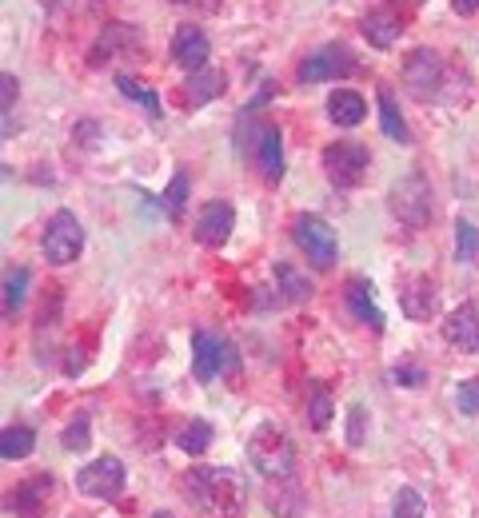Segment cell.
<instances>
[{
    "label": "cell",
    "mask_w": 479,
    "mask_h": 518,
    "mask_svg": "<svg viewBox=\"0 0 479 518\" xmlns=\"http://www.w3.org/2000/svg\"><path fill=\"white\" fill-rule=\"evenodd\" d=\"M88 439H92V427H88V419L80 415V419H72V423L64 427L60 447H64V451H84V447H88Z\"/></svg>",
    "instance_id": "obj_29"
},
{
    "label": "cell",
    "mask_w": 479,
    "mask_h": 518,
    "mask_svg": "<svg viewBox=\"0 0 479 518\" xmlns=\"http://www.w3.org/2000/svg\"><path fill=\"white\" fill-rule=\"evenodd\" d=\"M192 499L216 518H236L244 507V475L232 467H212V471H192Z\"/></svg>",
    "instance_id": "obj_1"
},
{
    "label": "cell",
    "mask_w": 479,
    "mask_h": 518,
    "mask_svg": "<svg viewBox=\"0 0 479 518\" xmlns=\"http://www.w3.org/2000/svg\"><path fill=\"white\" fill-rule=\"evenodd\" d=\"M460 411L464 415H479V379L460 383Z\"/></svg>",
    "instance_id": "obj_33"
},
{
    "label": "cell",
    "mask_w": 479,
    "mask_h": 518,
    "mask_svg": "<svg viewBox=\"0 0 479 518\" xmlns=\"http://www.w3.org/2000/svg\"><path fill=\"white\" fill-rule=\"evenodd\" d=\"M248 459H252V467H256L264 479H272V483H288L292 471H296V447H292V439H288L280 427H272V423H260V427L252 431V439H248Z\"/></svg>",
    "instance_id": "obj_2"
},
{
    "label": "cell",
    "mask_w": 479,
    "mask_h": 518,
    "mask_svg": "<svg viewBox=\"0 0 479 518\" xmlns=\"http://www.w3.org/2000/svg\"><path fill=\"white\" fill-rule=\"evenodd\" d=\"M276 279H280L284 299H292V303H304V299L312 295V283H308L292 263H276Z\"/></svg>",
    "instance_id": "obj_23"
},
{
    "label": "cell",
    "mask_w": 479,
    "mask_h": 518,
    "mask_svg": "<svg viewBox=\"0 0 479 518\" xmlns=\"http://www.w3.org/2000/svg\"><path fill=\"white\" fill-rule=\"evenodd\" d=\"M236 351L220 339V335H212V331H196L192 335V375L200 379V383H212L220 371H236Z\"/></svg>",
    "instance_id": "obj_4"
},
{
    "label": "cell",
    "mask_w": 479,
    "mask_h": 518,
    "mask_svg": "<svg viewBox=\"0 0 479 518\" xmlns=\"http://www.w3.org/2000/svg\"><path fill=\"white\" fill-rule=\"evenodd\" d=\"M36 447V435L28 431V427H8L4 435H0V455L12 463V459H24L28 451Z\"/></svg>",
    "instance_id": "obj_24"
},
{
    "label": "cell",
    "mask_w": 479,
    "mask_h": 518,
    "mask_svg": "<svg viewBox=\"0 0 479 518\" xmlns=\"http://www.w3.org/2000/svg\"><path fill=\"white\" fill-rule=\"evenodd\" d=\"M444 339L460 351H479V303H460L444 319Z\"/></svg>",
    "instance_id": "obj_13"
},
{
    "label": "cell",
    "mask_w": 479,
    "mask_h": 518,
    "mask_svg": "<svg viewBox=\"0 0 479 518\" xmlns=\"http://www.w3.org/2000/svg\"><path fill=\"white\" fill-rule=\"evenodd\" d=\"M392 379H396V383H408V387H420V383H424V371H420V367H396Z\"/></svg>",
    "instance_id": "obj_34"
},
{
    "label": "cell",
    "mask_w": 479,
    "mask_h": 518,
    "mask_svg": "<svg viewBox=\"0 0 479 518\" xmlns=\"http://www.w3.org/2000/svg\"><path fill=\"white\" fill-rule=\"evenodd\" d=\"M76 491L88 495V499H116L124 491V463L104 455L96 463H88L80 475H76Z\"/></svg>",
    "instance_id": "obj_9"
},
{
    "label": "cell",
    "mask_w": 479,
    "mask_h": 518,
    "mask_svg": "<svg viewBox=\"0 0 479 518\" xmlns=\"http://www.w3.org/2000/svg\"><path fill=\"white\" fill-rule=\"evenodd\" d=\"M308 419H312L316 431H324V427L332 423V399H328V391H324L320 383H316L312 395H308Z\"/></svg>",
    "instance_id": "obj_27"
},
{
    "label": "cell",
    "mask_w": 479,
    "mask_h": 518,
    "mask_svg": "<svg viewBox=\"0 0 479 518\" xmlns=\"http://www.w3.org/2000/svg\"><path fill=\"white\" fill-rule=\"evenodd\" d=\"M396 518H424V495L412 487H400L396 495Z\"/></svg>",
    "instance_id": "obj_30"
},
{
    "label": "cell",
    "mask_w": 479,
    "mask_h": 518,
    "mask_svg": "<svg viewBox=\"0 0 479 518\" xmlns=\"http://www.w3.org/2000/svg\"><path fill=\"white\" fill-rule=\"evenodd\" d=\"M352 72H356V56L348 44H328L300 64L304 84H320V80H336V76H352Z\"/></svg>",
    "instance_id": "obj_10"
},
{
    "label": "cell",
    "mask_w": 479,
    "mask_h": 518,
    "mask_svg": "<svg viewBox=\"0 0 479 518\" xmlns=\"http://www.w3.org/2000/svg\"><path fill=\"white\" fill-rule=\"evenodd\" d=\"M364 423H368L364 403H352V411H348V443H352V447L364 443Z\"/></svg>",
    "instance_id": "obj_32"
},
{
    "label": "cell",
    "mask_w": 479,
    "mask_h": 518,
    "mask_svg": "<svg viewBox=\"0 0 479 518\" xmlns=\"http://www.w3.org/2000/svg\"><path fill=\"white\" fill-rule=\"evenodd\" d=\"M452 8H456L460 16H468V12H476L479 8V0H452Z\"/></svg>",
    "instance_id": "obj_37"
},
{
    "label": "cell",
    "mask_w": 479,
    "mask_h": 518,
    "mask_svg": "<svg viewBox=\"0 0 479 518\" xmlns=\"http://www.w3.org/2000/svg\"><path fill=\"white\" fill-rule=\"evenodd\" d=\"M404 84H408L420 100H428V96L436 92V84H440V56H436L432 48L408 52V60H404Z\"/></svg>",
    "instance_id": "obj_11"
},
{
    "label": "cell",
    "mask_w": 479,
    "mask_h": 518,
    "mask_svg": "<svg viewBox=\"0 0 479 518\" xmlns=\"http://www.w3.org/2000/svg\"><path fill=\"white\" fill-rule=\"evenodd\" d=\"M152 518H176V515H172V511H156Z\"/></svg>",
    "instance_id": "obj_38"
},
{
    "label": "cell",
    "mask_w": 479,
    "mask_h": 518,
    "mask_svg": "<svg viewBox=\"0 0 479 518\" xmlns=\"http://www.w3.org/2000/svg\"><path fill=\"white\" fill-rule=\"evenodd\" d=\"M400 307H404L408 319H432V311H436V283H432V275H412L400 287Z\"/></svg>",
    "instance_id": "obj_15"
},
{
    "label": "cell",
    "mask_w": 479,
    "mask_h": 518,
    "mask_svg": "<svg viewBox=\"0 0 479 518\" xmlns=\"http://www.w3.org/2000/svg\"><path fill=\"white\" fill-rule=\"evenodd\" d=\"M296 244L304 248V256L312 259V267H320V271H328L336 263V252H340L336 232L320 216H300L296 220Z\"/></svg>",
    "instance_id": "obj_8"
},
{
    "label": "cell",
    "mask_w": 479,
    "mask_h": 518,
    "mask_svg": "<svg viewBox=\"0 0 479 518\" xmlns=\"http://www.w3.org/2000/svg\"><path fill=\"white\" fill-rule=\"evenodd\" d=\"M224 88H228V80H224L220 68H196V72L188 76V84H184V96H188L192 104H208V100H216Z\"/></svg>",
    "instance_id": "obj_20"
},
{
    "label": "cell",
    "mask_w": 479,
    "mask_h": 518,
    "mask_svg": "<svg viewBox=\"0 0 479 518\" xmlns=\"http://www.w3.org/2000/svg\"><path fill=\"white\" fill-rule=\"evenodd\" d=\"M184 200H188V176H176V180L168 184V192H164V208L180 216V208H184Z\"/></svg>",
    "instance_id": "obj_31"
},
{
    "label": "cell",
    "mask_w": 479,
    "mask_h": 518,
    "mask_svg": "<svg viewBox=\"0 0 479 518\" xmlns=\"http://www.w3.org/2000/svg\"><path fill=\"white\" fill-rule=\"evenodd\" d=\"M172 4H184V8H220V0H172Z\"/></svg>",
    "instance_id": "obj_36"
},
{
    "label": "cell",
    "mask_w": 479,
    "mask_h": 518,
    "mask_svg": "<svg viewBox=\"0 0 479 518\" xmlns=\"http://www.w3.org/2000/svg\"><path fill=\"white\" fill-rule=\"evenodd\" d=\"M380 116H384V132H388L392 140H400V144L412 140V136H408V124H404V116H400V108H396L392 88H380Z\"/></svg>",
    "instance_id": "obj_22"
},
{
    "label": "cell",
    "mask_w": 479,
    "mask_h": 518,
    "mask_svg": "<svg viewBox=\"0 0 479 518\" xmlns=\"http://www.w3.org/2000/svg\"><path fill=\"white\" fill-rule=\"evenodd\" d=\"M12 100H16V80L4 76V120H8V112H12Z\"/></svg>",
    "instance_id": "obj_35"
},
{
    "label": "cell",
    "mask_w": 479,
    "mask_h": 518,
    "mask_svg": "<svg viewBox=\"0 0 479 518\" xmlns=\"http://www.w3.org/2000/svg\"><path fill=\"white\" fill-rule=\"evenodd\" d=\"M400 28H404V20H400V12H392L388 4H380V8H372V12L364 16V36H368L376 48H392L396 36H400Z\"/></svg>",
    "instance_id": "obj_18"
},
{
    "label": "cell",
    "mask_w": 479,
    "mask_h": 518,
    "mask_svg": "<svg viewBox=\"0 0 479 518\" xmlns=\"http://www.w3.org/2000/svg\"><path fill=\"white\" fill-rule=\"evenodd\" d=\"M116 88H120L124 96H132L136 104H144V108H148V116H160V100H156V92H152V88H140L132 76H116Z\"/></svg>",
    "instance_id": "obj_28"
},
{
    "label": "cell",
    "mask_w": 479,
    "mask_h": 518,
    "mask_svg": "<svg viewBox=\"0 0 479 518\" xmlns=\"http://www.w3.org/2000/svg\"><path fill=\"white\" fill-rule=\"evenodd\" d=\"M344 299H348V307H352V315H356L360 323H368L376 335L384 331V311L376 307V295H372V283H368V279L352 275V279H348V291H344Z\"/></svg>",
    "instance_id": "obj_16"
},
{
    "label": "cell",
    "mask_w": 479,
    "mask_h": 518,
    "mask_svg": "<svg viewBox=\"0 0 479 518\" xmlns=\"http://www.w3.org/2000/svg\"><path fill=\"white\" fill-rule=\"evenodd\" d=\"M24 287H28V267H8V275H4V315L8 319L24 303Z\"/></svg>",
    "instance_id": "obj_25"
},
{
    "label": "cell",
    "mask_w": 479,
    "mask_h": 518,
    "mask_svg": "<svg viewBox=\"0 0 479 518\" xmlns=\"http://www.w3.org/2000/svg\"><path fill=\"white\" fill-rule=\"evenodd\" d=\"M364 112H368V104H364V96L352 92V88H336V92L328 96V116H332L340 128H356V124L364 120Z\"/></svg>",
    "instance_id": "obj_19"
},
{
    "label": "cell",
    "mask_w": 479,
    "mask_h": 518,
    "mask_svg": "<svg viewBox=\"0 0 479 518\" xmlns=\"http://www.w3.org/2000/svg\"><path fill=\"white\" fill-rule=\"evenodd\" d=\"M48 495H52V475H36V479H28V483L16 487V495L8 499V507L20 518H40Z\"/></svg>",
    "instance_id": "obj_17"
},
{
    "label": "cell",
    "mask_w": 479,
    "mask_h": 518,
    "mask_svg": "<svg viewBox=\"0 0 479 518\" xmlns=\"http://www.w3.org/2000/svg\"><path fill=\"white\" fill-rule=\"evenodd\" d=\"M232 228H236V212H232V204L212 200V204L200 212V220H196V240H200L204 248H220V244H228Z\"/></svg>",
    "instance_id": "obj_12"
},
{
    "label": "cell",
    "mask_w": 479,
    "mask_h": 518,
    "mask_svg": "<svg viewBox=\"0 0 479 518\" xmlns=\"http://www.w3.org/2000/svg\"><path fill=\"white\" fill-rule=\"evenodd\" d=\"M208 443H212V427H208L204 419H184V423L176 427V447H180L184 455H204Z\"/></svg>",
    "instance_id": "obj_21"
},
{
    "label": "cell",
    "mask_w": 479,
    "mask_h": 518,
    "mask_svg": "<svg viewBox=\"0 0 479 518\" xmlns=\"http://www.w3.org/2000/svg\"><path fill=\"white\" fill-rule=\"evenodd\" d=\"M392 212L408 224V228H424L432 220V188L424 176H408L392 188Z\"/></svg>",
    "instance_id": "obj_6"
},
{
    "label": "cell",
    "mask_w": 479,
    "mask_h": 518,
    "mask_svg": "<svg viewBox=\"0 0 479 518\" xmlns=\"http://www.w3.org/2000/svg\"><path fill=\"white\" fill-rule=\"evenodd\" d=\"M84 248V228L72 212H56L44 228V256L48 263H72Z\"/></svg>",
    "instance_id": "obj_7"
},
{
    "label": "cell",
    "mask_w": 479,
    "mask_h": 518,
    "mask_svg": "<svg viewBox=\"0 0 479 518\" xmlns=\"http://www.w3.org/2000/svg\"><path fill=\"white\" fill-rule=\"evenodd\" d=\"M244 156L260 168L264 180H280L284 176V144H280V128L276 124H256L244 132Z\"/></svg>",
    "instance_id": "obj_3"
},
{
    "label": "cell",
    "mask_w": 479,
    "mask_h": 518,
    "mask_svg": "<svg viewBox=\"0 0 479 518\" xmlns=\"http://www.w3.org/2000/svg\"><path fill=\"white\" fill-rule=\"evenodd\" d=\"M456 256H460V263L479 259V232L472 220H456Z\"/></svg>",
    "instance_id": "obj_26"
},
{
    "label": "cell",
    "mask_w": 479,
    "mask_h": 518,
    "mask_svg": "<svg viewBox=\"0 0 479 518\" xmlns=\"http://www.w3.org/2000/svg\"><path fill=\"white\" fill-rule=\"evenodd\" d=\"M324 172H328V180L336 188H356L364 180V172H368V148L348 144V140L328 144L324 148Z\"/></svg>",
    "instance_id": "obj_5"
},
{
    "label": "cell",
    "mask_w": 479,
    "mask_h": 518,
    "mask_svg": "<svg viewBox=\"0 0 479 518\" xmlns=\"http://www.w3.org/2000/svg\"><path fill=\"white\" fill-rule=\"evenodd\" d=\"M172 56H176V64L188 68V72L204 68V64H208V36H204L196 24H180V28L172 32Z\"/></svg>",
    "instance_id": "obj_14"
}]
</instances>
